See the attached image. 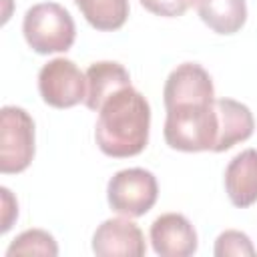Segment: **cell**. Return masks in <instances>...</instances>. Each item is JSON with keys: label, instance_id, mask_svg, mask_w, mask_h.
Here are the masks:
<instances>
[{"label": "cell", "instance_id": "6da1fadb", "mask_svg": "<svg viewBox=\"0 0 257 257\" xmlns=\"http://www.w3.org/2000/svg\"><path fill=\"white\" fill-rule=\"evenodd\" d=\"M151 131V104L131 86L110 94L98 108L94 141L112 159L135 157L145 151Z\"/></svg>", "mask_w": 257, "mask_h": 257}, {"label": "cell", "instance_id": "7a4b0ae2", "mask_svg": "<svg viewBox=\"0 0 257 257\" xmlns=\"http://www.w3.org/2000/svg\"><path fill=\"white\" fill-rule=\"evenodd\" d=\"M165 143L183 153L217 151L219 143V110L217 98L191 100L167 106Z\"/></svg>", "mask_w": 257, "mask_h": 257}, {"label": "cell", "instance_id": "3957f363", "mask_svg": "<svg viewBox=\"0 0 257 257\" xmlns=\"http://www.w3.org/2000/svg\"><path fill=\"white\" fill-rule=\"evenodd\" d=\"M22 34L36 54H54L66 52L74 44L76 26L64 6L56 2H40L26 10Z\"/></svg>", "mask_w": 257, "mask_h": 257}, {"label": "cell", "instance_id": "277c9868", "mask_svg": "<svg viewBox=\"0 0 257 257\" xmlns=\"http://www.w3.org/2000/svg\"><path fill=\"white\" fill-rule=\"evenodd\" d=\"M34 159V120L22 106L0 110V171L22 173Z\"/></svg>", "mask_w": 257, "mask_h": 257}, {"label": "cell", "instance_id": "5b68a950", "mask_svg": "<svg viewBox=\"0 0 257 257\" xmlns=\"http://www.w3.org/2000/svg\"><path fill=\"white\" fill-rule=\"evenodd\" d=\"M159 197L157 177L141 167H131L114 173L106 185V201L110 209L124 217H143Z\"/></svg>", "mask_w": 257, "mask_h": 257}, {"label": "cell", "instance_id": "8992f818", "mask_svg": "<svg viewBox=\"0 0 257 257\" xmlns=\"http://www.w3.org/2000/svg\"><path fill=\"white\" fill-rule=\"evenodd\" d=\"M38 92L48 106H76L86 98V74L68 58H52L38 72Z\"/></svg>", "mask_w": 257, "mask_h": 257}, {"label": "cell", "instance_id": "52a82bcc", "mask_svg": "<svg viewBox=\"0 0 257 257\" xmlns=\"http://www.w3.org/2000/svg\"><path fill=\"white\" fill-rule=\"evenodd\" d=\"M92 251L100 257H143L147 251L145 235L131 217H112L96 227Z\"/></svg>", "mask_w": 257, "mask_h": 257}, {"label": "cell", "instance_id": "ba28073f", "mask_svg": "<svg viewBox=\"0 0 257 257\" xmlns=\"http://www.w3.org/2000/svg\"><path fill=\"white\" fill-rule=\"evenodd\" d=\"M149 235L155 253L161 257H189L199 245L195 227L181 213H165L157 217Z\"/></svg>", "mask_w": 257, "mask_h": 257}, {"label": "cell", "instance_id": "9c48e42d", "mask_svg": "<svg viewBox=\"0 0 257 257\" xmlns=\"http://www.w3.org/2000/svg\"><path fill=\"white\" fill-rule=\"evenodd\" d=\"M215 98V86L211 74L197 62H183L165 80L163 88V100L165 108L189 102V100H207Z\"/></svg>", "mask_w": 257, "mask_h": 257}, {"label": "cell", "instance_id": "30bf717a", "mask_svg": "<svg viewBox=\"0 0 257 257\" xmlns=\"http://www.w3.org/2000/svg\"><path fill=\"white\" fill-rule=\"evenodd\" d=\"M225 191L229 201L247 209L257 203V151L245 149L235 155L225 169Z\"/></svg>", "mask_w": 257, "mask_h": 257}, {"label": "cell", "instance_id": "8fae6325", "mask_svg": "<svg viewBox=\"0 0 257 257\" xmlns=\"http://www.w3.org/2000/svg\"><path fill=\"white\" fill-rule=\"evenodd\" d=\"M84 74H86L84 104L86 108L96 112L110 94H114L124 86H131V74L120 62H112V60L92 62Z\"/></svg>", "mask_w": 257, "mask_h": 257}, {"label": "cell", "instance_id": "7c38bea8", "mask_svg": "<svg viewBox=\"0 0 257 257\" xmlns=\"http://www.w3.org/2000/svg\"><path fill=\"white\" fill-rule=\"evenodd\" d=\"M219 110V143L215 153L229 151L237 143L247 141L253 135L255 120L247 104L233 98H217Z\"/></svg>", "mask_w": 257, "mask_h": 257}, {"label": "cell", "instance_id": "4fadbf2b", "mask_svg": "<svg viewBox=\"0 0 257 257\" xmlns=\"http://www.w3.org/2000/svg\"><path fill=\"white\" fill-rule=\"evenodd\" d=\"M199 18L217 34H235L247 22L245 0H195Z\"/></svg>", "mask_w": 257, "mask_h": 257}, {"label": "cell", "instance_id": "5bb4252c", "mask_svg": "<svg viewBox=\"0 0 257 257\" xmlns=\"http://www.w3.org/2000/svg\"><path fill=\"white\" fill-rule=\"evenodd\" d=\"M86 22L102 32L124 26L128 18V0H74Z\"/></svg>", "mask_w": 257, "mask_h": 257}, {"label": "cell", "instance_id": "9a60e30c", "mask_svg": "<svg viewBox=\"0 0 257 257\" xmlns=\"http://www.w3.org/2000/svg\"><path fill=\"white\" fill-rule=\"evenodd\" d=\"M6 255H58V245L54 237L44 229H26L22 231L6 249Z\"/></svg>", "mask_w": 257, "mask_h": 257}, {"label": "cell", "instance_id": "2e32d148", "mask_svg": "<svg viewBox=\"0 0 257 257\" xmlns=\"http://www.w3.org/2000/svg\"><path fill=\"white\" fill-rule=\"evenodd\" d=\"M215 257H227V255H247L255 257L257 251L253 247V241L249 239L247 233L237 231V229H227L215 239Z\"/></svg>", "mask_w": 257, "mask_h": 257}, {"label": "cell", "instance_id": "e0dca14e", "mask_svg": "<svg viewBox=\"0 0 257 257\" xmlns=\"http://www.w3.org/2000/svg\"><path fill=\"white\" fill-rule=\"evenodd\" d=\"M141 4L155 16L177 18L183 16L191 8V4H195V0H141Z\"/></svg>", "mask_w": 257, "mask_h": 257}, {"label": "cell", "instance_id": "ac0fdd59", "mask_svg": "<svg viewBox=\"0 0 257 257\" xmlns=\"http://www.w3.org/2000/svg\"><path fill=\"white\" fill-rule=\"evenodd\" d=\"M0 193H2V227H0V231L6 233V231L12 227L14 219L18 217V203H16V199L12 197L10 189L2 187Z\"/></svg>", "mask_w": 257, "mask_h": 257}]
</instances>
